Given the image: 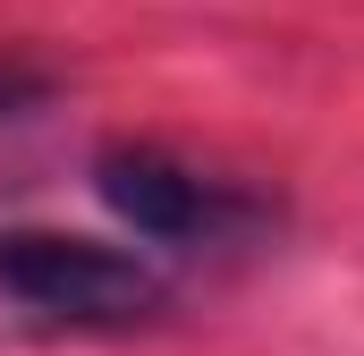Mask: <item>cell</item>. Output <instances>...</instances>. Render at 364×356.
<instances>
[{
	"instance_id": "7a4b0ae2",
	"label": "cell",
	"mask_w": 364,
	"mask_h": 356,
	"mask_svg": "<svg viewBox=\"0 0 364 356\" xmlns=\"http://www.w3.org/2000/svg\"><path fill=\"white\" fill-rule=\"evenodd\" d=\"M93 195L153 246L170 255H203V246H237L263 229V204L237 187V178H212L161 153V145H102L93 153Z\"/></svg>"
},
{
	"instance_id": "6da1fadb",
	"label": "cell",
	"mask_w": 364,
	"mask_h": 356,
	"mask_svg": "<svg viewBox=\"0 0 364 356\" xmlns=\"http://www.w3.org/2000/svg\"><path fill=\"white\" fill-rule=\"evenodd\" d=\"M0 297L34 323L68 331H136L170 305V280L153 255L77 238V229H0Z\"/></svg>"
},
{
	"instance_id": "3957f363",
	"label": "cell",
	"mask_w": 364,
	"mask_h": 356,
	"mask_svg": "<svg viewBox=\"0 0 364 356\" xmlns=\"http://www.w3.org/2000/svg\"><path fill=\"white\" fill-rule=\"evenodd\" d=\"M34 93H43L34 77H17V68H0V110H17V102H34Z\"/></svg>"
}]
</instances>
